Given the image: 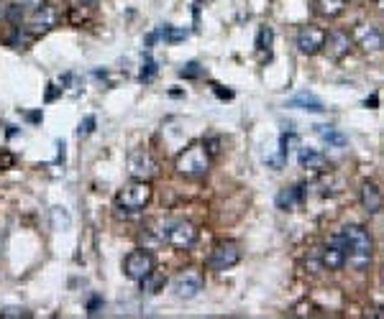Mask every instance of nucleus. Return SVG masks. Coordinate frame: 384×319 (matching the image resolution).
<instances>
[{
    "label": "nucleus",
    "instance_id": "nucleus-20",
    "mask_svg": "<svg viewBox=\"0 0 384 319\" xmlns=\"http://www.w3.org/2000/svg\"><path fill=\"white\" fill-rule=\"evenodd\" d=\"M318 128V136L328 143V146H336V148H341V146H346V138L341 133H338L336 128L333 126H315Z\"/></svg>",
    "mask_w": 384,
    "mask_h": 319
},
{
    "label": "nucleus",
    "instance_id": "nucleus-11",
    "mask_svg": "<svg viewBox=\"0 0 384 319\" xmlns=\"http://www.w3.org/2000/svg\"><path fill=\"white\" fill-rule=\"evenodd\" d=\"M351 44H354V36L346 34V31H330L328 36H325V54H328L330 59H344L346 54L351 52Z\"/></svg>",
    "mask_w": 384,
    "mask_h": 319
},
{
    "label": "nucleus",
    "instance_id": "nucleus-17",
    "mask_svg": "<svg viewBox=\"0 0 384 319\" xmlns=\"http://www.w3.org/2000/svg\"><path fill=\"white\" fill-rule=\"evenodd\" d=\"M349 0H315V13L323 18H338L344 13Z\"/></svg>",
    "mask_w": 384,
    "mask_h": 319
},
{
    "label": "nucleus",
    "instance_id": "nucleus-8",
    "mask_svg": "<svg viewBox=\"0 0 384 319\" xmlns=\"http://www.w3.org/2000/svg\"><path fill=\"white\" fill-rule=\"evenodd\" d=\"M154 255L146 251V248H141V251H134L128 253L126 260H123V271H126V276L131 281H141L146 279L149 273L154 271Z\"/></svg>",
    "mask_w": 384,
    "mask_h": 319
},
{
    "label": "nucleus",
    "instance_id": "nucleus-29",
    "mask_svg": "<svg viewBox=\"0 0 384 319\" xmlns=\"http://www.w3.org/2000/svg\"><path fill=\"white\" fill-rule=\"evenodd\" d=\"M3 18H8V6L6 3H0V20Z\"/></svg>",
    "mask_w": 384,
    "mask_h": 319
},
{
    "label": "nucleus",
    "instance_id": "nucleus-19",
    "mask_svg": "<svg viewBox=\"0 0 384 319\" xmlns=\"http://www.w3.org/2000/svg\"><path fill=\"white\" fill-rule=\"evenodd\" d=\"M139 284H141V291L146 294V296H156V294H159V291L164 289V286H167V276H162V273L151 271V273L146 276V279H141Z\"/></svg>",
    "mask_w": 384,
    "mask_h": 319
},
{
    "label": "nucleus",
    "instance_id": "nucleus-21",
    "mask_svg": "<svg viewBox=\"0 0 384 319\" xmlns=\"http://www.w3.org/2000/svg\"><path fill=\"white\" fill-rule=\"evenodd\" d=\"M52 227L59 230V233H64V230L72 227V217H69V212L64 207H52Z\"/></svg>",
    "mask_w": 384,
    "mask_h": 319
},
{
    "label": "nucleus",
    "instance_id": "nucleus-16",
    "mask_svg": "<svg viewBox=\"0 0 384 319\" xmlns=\"http://www.w3.org/2000/svg\"><path fill=\"white\" fill-rule=\"evenodd\" d=\"M300 202H303V186H284V189H279V194H277V207H279L282 212L297 210Z\"/></svg>",
    "mask_w": 384,
    "mask_h": 319
},
{
    "label": "nucleus",
    "instance_id": "nucleus-15",
    "mask_svg": "<svg viewBox=\"0 0 384 319\" xmlns=\"http://www.w3.org/2000/svg\"><path fill=\"white\" fill-rule=\"evenodd\" d=\"M361 205L369 215H377L382 210V192H379V186L374 181L366 179L361 184Z\"/></svg>",
    "mask_w": 384,
    "mask_h": 319
},
{
    "label": "nucleus",
    "instance_id": "nucleus-3",
    "mask_svg": "<svg viewBox=\"0 0 384 319\" xmlns=\"http://www.w3.org/2000/svg\"><path fill=\"white\" fill-rule=\"evenodd\" d=\"M151 194H154V189H151V184L146 179H134L118 189L115 207L123 210V212H141L144 207L151 202Z\"/></svg>",
    "mask_w": 384,
    "mask_h": 319
},
{
    "label": "nucleus",
    "instance_id": "nucleus-22",
    "mask_svg": "<svg viewBox=\"0 0 384 319\" xmlns=\"http://www.w3.org/2000/svg\"><path fill=\"white\" fill-rule=\"evenodd\" d=\"M272 41H274V31H272V26L259 28V36H256V49H259V54H267V59H269V54H272Z\"/></svg>",
    "mask_w": 384,
    "mask_h": 319
},
{
    "label": "nucleus",
    "instance_id": "nucleus-7",
    "mask_svg": "<svg viewBox=\"0 0 384 319\" xmlns=\"http://www.w3.org/2000/svg\"><path fill=\"white\" fill-rule=\"evenodd\" d=\"M202 286H205V281H202V273L197 271V268H187V271L177 273V279L172 281L175 296H177V299H185V301L200 296Z\"/></svg>",
    "mask_w": 384,
    "mask_h": 319
},
{
    "label": "nucleus",
    "instance_id": "nucleus-28",
    "mask_svg": "<svg viewBox=\"0 0 384 319\" xmlns=\"http://www.w3.org/2000/svg\"><path fill=\"white\" fill-rule=\"evenodd\" d=\"M93 3L95 0H69V6H85V8H90Z\"/></svg>",
    "mask_w": 384,
    "mask_h": 319
},
{
    "label": "nucleus",
    "instance_id": "nucleus-10",
    "mask_svg": "<svg viewBox=\"0 0 384 319\" xmlns=\"http://www.w3.org/2000/svg\"><path fill=\"white\" fill-rule=\"evenodd\" d=\"M323 44H325V31H320V28L305 26L297 31V49L305 56H315L318 52H323Z\"/></svg>",
    "mask_w": 384,
    "mask_h": 319
},
{
    "label": "nucleus",
    "instance_id": "nucleus-13",
    "mask_svg": "<svg viewBox=\"0 0 384 319\" xmlns=\"http://www.w3.org/2000/svg\"><path fill=\"white\" fill-rule=\"evenodd\" d=\"M354 39L359 41V47L364 49V52H377V49L384 47V36L377 31V26H369V23L359 26L356 34H354Z\"/></svg>",
    "mask_w": 384,
    "mask_h": 319
},
{
    "label": "nucleus",
    "instance_id": "nucleus-32",
    "mask_svg": "<svg viewBox=\"0 0 384 319\" xmlns=\"http://www.w3.org/2000/svg\"><path fill=\"white\" fill-rule=\"evenodd\" d=\"M349 3H351V0H349Z\"/></svg>",
    "mask_w": 384,
    "mask_h": 319
},
{
    "label": "nucleus",
    "instance_id": "nucleus-6",
    "mask_svg": "<svg viewBox=\"0 0 384 319\" xmlns=\"http://www.w3.org/2000/svg\"><path fill=\"white\" fill-rule=\"evenodd\" d=\"M128 171L134 179H146L151 181L159 174V164L146 148H134V151L128 153Z\"/></svg>",
    "mask_w": 384,
    "mask_h": 319
},
{
    "label": "nucleus",
    "instance_id": "nucleus-24",
    "mask_svg": "<svg viewBox=\"0 0 384 319\" xmlns=\"http://www.w3.org/2000/svg\"><path fill=\"white\" fill-rule=\"evenodd\" d=\"M156 74V61L151 56H144V67H141V74H139V80L141 82H151Z\"/></svg>",
    "mask_w": 384,
    "mask_h": 319
},
{
    "label": "nucleus",
    "instance_id": "nucleus-26",
    "mask_svg": "<svg viewBox=\"0 0 384 319\" xmlns=\"http://www.w3.org/2000/svg\"><path fill=\"white\" fill-rule=\"evenodd\" d=\"M95 123H98V120H95V115H88V118L80 123V128H77V136H80V138H82V136H90L95 131Z\"/></svg>",
    "mask_w": 384,
    "mask_h": 319
},
{
    "label": "nucleus",
    "instance_id": "nucleus-31",
    "mask_svg": "<svg viewBox=\"0 0 384 319\" xmlns=\"http://www.w3.org/2000/svg\"><path fill=\"white\" fill-rule=\"evenodd\" d=\"M28 120H34V123H36V120H41V113H31V115H28Z\"/></svg>",
    "mask_w": 384,
    "mask_h": 319
},
{
    "label": "nucleus",
    "instance_id": "nucleus-5",
    "mask_svg": "<svg viewBox=\"0 0 384 319\" xmlns=\"http://www.w3.org/2000/svg\"><path fill=\"white\" fill-rule=\"evenodd\" d=\"M241 260V246L233 243V240H226V243H218L208 255V268L210 271H228Z\"/></svg>",
    "mask_w": 384,
    "mask_h": 319
},
{
    "label": "nucleus",
    "instance_id": "nucleus-2",
    "mask_svg": "<svg viewBox=\"0 0 384 319\" xmlns=\"http://www.w3.org/2000/svg\"><path fill=\"white\" fill-rule=\"evenodd\" d=\"M175 171L185 179H200L210 171V153L205 143H192L175 159Z\"/></svg>",
    "mask_w": 384,
    "mask_h": 319
},
{
    "label": "nucleus",
    "instance_id": "nucleus-14",
    "mask_svg": "<svg viewBox=\"0 0 384 319\" xmlns=\"http://www.w3.org/2000/svg\"><path fill=\"white\" fill-rule=\"evenodd\" d=\"M297 164L303 169H310V171H325L328 159H325L318 148H300V153H297Z\"/></svg>",
    "mask_w": 384,
    "mask_h": 319
},
{
    "label": "nucleus",
    "instance_id": "nucleus-12",
    "mask_svg": "<svg viewBox=\"0 0 384 319\" xmlns=\"http://www.w3.org/2000/svg\"><path fill=\"white\" fill-rule=\"evenodd\" d=\"M320 263H323V268H328V271H341V268L346 266V248L338 235L323 248V253H320Z\"/></svg>",
    "mask_w": 384,
    "mask_h": 319
},
{
    "label": "nucleus",
    "instance_id": "nucleus-27",
    "mask_svg": "<svg viewBox=\"0 0 384 319\" xmlns=\"http://www.w3.org/2000/svg\"><path fill=\"white\" fill-rule=\"evenodd\" d=\"M16 164V156L11 151H0V171H6V169H13Z\"/></svg>",
    "mask_w": 384,
    "mask_h": 319
},
{
    "label": "nucleus",
    "instance_id": "nucleus-25",
    "mask_svg": "<svg viewBox=\"0 0 384 319\" xmlns=\"http://www.w3.org/2000/svg\"><path fill=\"white\" fill-rule=\"evenodd\" d=\"M200 74H202V67L197 61H190V64H185V67L180 69V77H187V80H195Z\"/></svg>",
    "mask_w": 384,
    "mask_h": 319
},
{
    "label": "nucleus",
    "instance_id": "nucleus-9",
    "mask_svg": "<svg viewBox=\"0 0 384 319\" xmlns=\"http://www.w3.org/2000/svg\"><path fill=\"white\" fill-rule=\"evenodd\" d=\"M195 240H197V230L187 219H177V222L169 225L167 243L172 248H177V251H190V248L195 246Z\"/></svg>",
    "mask_w": 384,
    "mask_h": 319
},
{
    "label": "nucleus",
    "instance_id": "nucleus-30",
    "mask_svg": "<svg viewBox=\"0 0 384 319\" xmlns=\"http://www.w3.org/2000/svg\"><path fill=\"white\" fill-rule=\"evenodd\" d=\"M371 317H379V319H384V306H379V309H374V312H371Z\"/></svg>",
    "mask_w": 384,
    "mask_h": 319
},
{
    "label": "nucleus",
    "instance_id": "nucleus-4",
    "mask_svg": "<svg viewBox=\"0 0 384 319\" xmlns=\"http://www.w3.org/2000/svg\"><path fill=\"white\" fill-rule=\"evenodd\" d=\"M57 23H59V13H57V8L52 6V3H41V6L34 8L31 13H26V18H23L21 28H23V31H28V34L36 39V36L49 34Z\"/></svg>",
    "mask_w": 384,
    "mask_h": 319
},
{
    "label": "nucleus",
    "instance_id": "nucleus-23",
    "mask_svg": "<svg viewBox=\"0 0 384 319\" xmlns=\"http://www.w3.org/2000/svg\"><path fill=\"white\" fill-rule=\"evenodd\" d=\"M31 312L23 309V306H3L0 309V319H28Z\"/></svg>",
    "mask_w": 384,
    "mask_h": 319
},
{
    "label": "nucleus",
    "instance_id": "nucleus-18",
    "mask_svg": "<svg viewBox=\"0 0 384 319\" xmlns=\"http://www.w3.org/2000/svg\"><path fill=\"white\" fill-rule=\"evenodd\" d=\"M290 107H300V110H308V113H323L325 110V105L320 100H318L315 95H308V92H303V95H297V97H292L290 102H287Z\"/></svg>",
    "mask_w": 384,
    "mask_h": 319
},
{
    "label": "nucleus",
    "instance_id": "nucleus-1",
    "mask_svg": "<svg viewBox=\"0 0 384 319\" xmlns=\"http://www.w3.org/2000/svg\"><path fill=\"white\" fill-rule=\"evenodd\" d=\"M341 243L346 248V260H349L354 268H364L371 260V253H374V240L371 233L361 225H346L341 233H338Z\"/></svg>",
    "mask_w": 384,
    "mask_h": 319
}]
</instances>
